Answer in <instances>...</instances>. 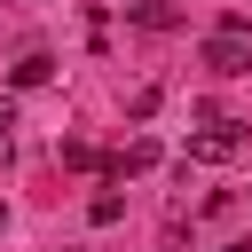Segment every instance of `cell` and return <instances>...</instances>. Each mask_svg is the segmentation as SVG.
Here are the masks:
<instances>
[{
	"label": "cell",
	"mask_w": 252,
	"mask_h": 252,
	"mask_svg": "<svg viewBox=\"0 0 252 252\" xmlns=\"http://www.w3.org/2000/svg\"><path fill=\"white\" fill-rule=\"evenodd\" d=\"M236 150H244V118H213L205 134H189V158L181 165H228Z\"/></svg>",
	"instance_id": "6da1fadb"
},
{
	"label": "cell",
	"mask_w": 252,
	"mask_h": 252,
	"mask_svg": "<svg viewBox=\"0 0 252 252\" xmlns=\"http://www.w3.org/2000/svg\"><path fill=\"white\" fill-rule=\"evenodd\" d=\"M205 63H213L220 79H244V71H252V39H236V32H213V39H205Z\"/></svg>",
	"instance_id": "7a4b0ae2"
},
{
	"label": "cell",
	"mask_w": 252,
	"mask_h": 252,
	"mask_svg": "<svg viewBox=\"0 0 252 252\" xmlns=\"http://www.w3.org/2000/svg\"><path fill=\"white\" fill-rule=\"evenodd\" d=\"M142 165H158V142H150V134H134L118 158H102V173H110V181H126V173H142Z\"/></svg>",
	"instance_id": "3957f363"
},
{
	"label": "cell",
	"mask_w": 252,
	"mask_h": 252,
	"mask_svg": "<svg viewBox=\"0 0 252 252\" xmlns=\"http://www.w3.org/2000/svg\"><path fill=\"white\" fill-rule=\"evenodd\" d=\"M126 24H142V32H173L181 8H173V0H126Z\"/></svg>",
	"instance_id": "277c9868"
},
{
	"label": "cell",
	"mask_w": 252,
	"mask_h": 252,
	"mask_svg": "<svg viewBox=\"0 0 252 252\" xmlns=\"http://www.w3.org/2000/svg\"><path fill=\"white\" fill-rule=\"evenodd\" d=\"M47 79H55V55H39V47H32V55L8 71V87H47Z\"/></svg>",
	"instance_id": "5b68a950"
},
{
	"label": "cell",
	"mask_w": 252,
	"mask_h": 252,
	"mask_svg": "<svg viewBox=\"0 0 252 252\" xmlns=\"http://www.w3.org/2000/svg\"><path fill=\"white\" fill-rule=\"evenodd\" d=\"M158 102H165V87H134V94H126V118H134V126H150V118H158Z\"/></svg>",
	"instance_id": "8992f818"
},
{
	"label": "cell",
	"mask_w": 252,
	"mask_h": 252,
	"mask_svg": "<svg viewBox=\"0 0 252 252\" xmlns=\"http://www.w3.org/2000/svg\"><path fill=\"white\" fill-rule=\"evenodd\" d=\"M87 220H94V228H110V220H126V197H118V189H102V197L87 205Z\"/></svg>",
	"instance_id": "52a82bcc"
},
{
	"label": "cell",
	"mask_w": 252,
	"mask_h": 252,
	"mask_svg": "<svg viewBox=\"0 0 252 252\" xmlns=\"http://www.w3.org/2000/svg\"><path fill=\"white\" fill-rule=\"evenodd\" d=\"M63 165H79V173H102V150H94V142H63Z\"/></svg>",
	"instance_id": "ba28073f"
},
{
	"label": "cell",
	"mask_w": 252,
	"mask_h": 252,
	"mask_svg": "<svg viewBox=\"0 0 252 252\" xmlns=\"http://www.w3.org/2000/svg\"><path fill=\"white\" fill-rule=\"evenodd\" d=\"M8 126H16V102H8V94H0V134H8Z\"/></svg>",
	"instance_id": "9c48e42d"
},
{
	"label": "cell",
	"mask_w": 252,
	"mask_h": 252,
	"mask_svg": "<svg viewBox=\"0 0 252 252\" xmlns=\"http://www.w3.org/2000/svg\"><path fill=\"white\" fill-rule=\"evenodd\" d=\"M8 158H16V142H8V134H0V173H8Z\"/></svg>",
	"instance_id": "30bf717a"
},
{
	"label": "cell",
	"mask_w": 252,
	"mask_h": 252,
	"mask_svg": "<svg viewBox=\"0 0 252 252\" xmlns=\"http://www.w3.org/2000/svg\"><path fill=\"white\" fill-rule=\"evenodd\" d=\"M220 252H252V236H228V244H220Z\"/></svg>",
	"instance_id": "8fae6325"
},
{
	"label": "cell",
	"mask_w": 252,
	"mask_h": 252,
	"mask_svg": "<svg viewBox=\"0 0 252 252\" xmlns=\"http://www.w3.org/2000/svg\"><path fill=\"white\" fill-rule=\"evenodd\" d=\"M0 228H8V205H0Z\"/></svg>",
	"instance_id": "7c38bea8"
}]
</instances>
